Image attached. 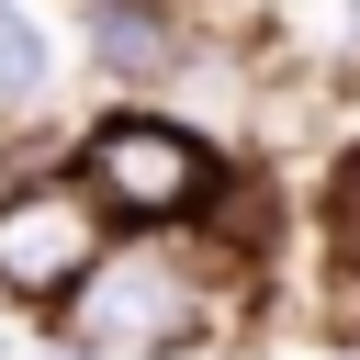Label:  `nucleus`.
<instances>
[{"mask_svg":"<svg viewBox=\"0 0 360 360\" xmlns=\"http://www.w3.org/2000/svg\"><path fill=\"white\" fill-rule=\"evenodd\" d=\"M68 360H90V349H68Z\"/></svg>","mask_w":360,"mask_h":360,"instance_id":"6e6552de","label":"nucleus"},{"mask_svg":"<svg viewBox=\"0 0 360 360\" xmlns=\"http://www.w3.org/2000/svg\"><path fill=\"white\" fill-rule=\"evenodd\" d=\"M101 259V202L90 180H22L0 191V292L22 304H68Z\"/></svg>","mask_w":360,"mask_h":360,"instance_id":"7ed1b4c3","label":"nucleus"},{"mask_svg":"<svg viewBox=\"0 0 360 360\" xmlns=\"http://www.w3.org/2000/svg\"><path fill=\"white\" fill-rule=\"evenodd\" d=\"M259 34H270V56L360 90V0H259Z\"/></svg>","mask_w":360,"mask_h":360,"instance_id":"39448f33","label":"nucleus"},{"mask_svg":"<svg viewBox=\"0 0 360 360\" xmlns=\"http://www.w3.org/2000/svg\"><path fill=\"white\" fill-rule=\"evenodd\" d=\"M34 90H45V34L22 0H0V112H22Z\"/></svg>","mask_w":360,"mask_h":360,"instance_id":"423d86ee","label":"nucleus"},{"mask_svg":"<svg viewBox=\"0 0 360 360\" xmlns=\"http://www.w3.org/2000/svg\"><path fill=\"white\" fill-rule=\"evenodd\" d=\"M326 248L360 270V158H349V169H338V191H326Z\"/></svg>","mask_w":360,"mask_h":360,"instance_id":"0eeeda50","label":"nucleus"},{"mask_svg":"<svg viewBox=\"0 0 360 360\" xmlns=\"http://www.w3.org/2000/svg\"><path fill=\"white\" fill-rule=\"evenodd\" d=\"M191 270L158 259V248H124V259H90V281L68 292V326L90 360H169L191 338Z\"/></svg>","mask_w":360,"mask_h":360,"instance_id":"f03ea898","label":"nucleus"},{"mask_svg":"<svg viewBox=\"0 0 360 360\" xmlns=\"http://www.w3.org/2000/svg\"><path fill=\"white\" fill-rule=\"evenodd\" d=\"M79 34H90V68H101V79H135V90H146V79H169V68L191 56V34H180V11H169V0H90V11H79Z\"/></svg>","mask_w":360,"mask_h":360,"instance_id":"20e7f679","label":"nucleus"},{"mask_svg":"<svg viewBox=\"0 0 360 360\" xmlns=\"http://www.w3.org/2000/svg\"><path fill=\"white\" fill-rule=\"evenodd\" d=\"M79 180H90V202H101V214L169 225V214H202V191H214L225 169H214V146H202V135L158 124V112H112V124H90Z\"/></svg>","mask_w":360,"mask_h":360,"instance_id":"f257e3e1","label":"nucleus"}]
</instances>
